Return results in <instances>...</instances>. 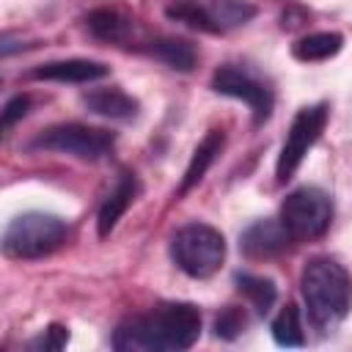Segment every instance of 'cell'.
Returning a JSON list of instances; mask_svg holds the SVG:
<instances>
[{
  "instance_id": "obj_1",
  "label": "cell",
  "mask_w": 352,
  "mask_h": 352,
  "mask_svg": "<svg viewBox=\"0 0 352 352\" xmlns=\"http://www.w3.org/2000/svg\"><path fill=\"white\" fill-rule=\"evenodd\" d=\"M201 336V311L190 302H168L151 314L118 324L113 346L121 352H182Z\"/></svg>"
},
{
  "instance_id": "obj_2",
  "label": "cell",
  "mask_w": 352,
  "mask_h": 352,
  "mask_svg": "<svg viewBox=\"0 0 352 352\" xmlns=\"http://www.w3.org/2000/svg\"><path fill=\"white\" fill-rule=\"evenodd\" d=\"M302 300L308 316L316 327L338 324L352 305V278L349 272L333 258H314L305 264L302 278Z\"/></svg>"
},
{
  "instance_id": "obj_3",
  "label": "cell",
  "mask_w": 352,
  "mask_h": 352,
  "mask_svg": "<svg viewBox=\"0 0 352 352\" xmlns=\"http://www.w3.org/2000/svg\"><path fill=\"white\" fill-rule=\"evenodd\" d=\"M69 236V226L44 212L16 214L3 234V250L11 258H41L58 250Z\"/></svg>"
},
{
  "instance_id": "obj_4",
  "label": "cell",
  "mask_w": 352,
  "mask_h": 352,
  "mask_svg": "<svg viewBox=\"0 0 352 352\" xmlns=\"http://www.w3.org/2000/svg\"><path fill=\"white\" fill-rule=\"evenodd\" d=\"M170 256L182 272L190 278H209L223 267L226 239L217 228L204 223H190L173 234Z\"/></svg>"
},
{
  "instance_id": "obj_5",
  "label": "cell",
  "mask_w": 352,
  "mask_h": 352,
  "mask_svg": "<svg viewBox=\"0 0 352 352\" xmlns=\"http://www.w3.org/2000/svg\"><path fill=\"white\" fill-rule=\"evenodd\" d=\"M333 201L319 187H297L280 204V223L292 239H316L330 228Z\"/></svg>"
},
{
  "instance_id": "obj_6",
  "label": "cell",
  "mask_w": 352,
  "mask_h": 352,
  "mask_svg": "<svg viewBox=\"0 0 352 352\" xmlns=\"http://www.w3.org/2000/svg\"><path fill=\"white\" fill-rule=\"evenodd\" d=\"M327 116H330V110H327L324 102L311 104V107H302L294 116V121H292V126L286 132L283 148L278 154V165H275V173H278V182L280 184H286L294 176V170L300 168V162L305 160V154L311 151V146L322 138V132L327 126Z\"/></svg>"
},
{
  "instance_id": "obj_7",
  "label": "cell",
  "mask_w": 352,
  "mask_h": 352,
  "mask_svg": "<svg viewBox=\"0 0 352 352\" xmlns=\"http://www.w3.org/2000/svg\"><path fill=\"white\" fill-rule=\"evenodd\" d=\"M116 143V135L99 126H85V124H55L44 129L36 138V148L44 151H58V154H72L80 160H102L110 154Z\"/></svg>"
},
{
  "instance_id": "obj_8",
  "label": "cell",
  "mask_w": 352,
  "mask_h": 352,
  "mask_svg": "<svg viewBox=\"0 0 352 352\" xmlns=\"http://www.w3.org/2000/svg\"><path fill=\"white\" fill-rule=\"evenodd\" d=\"M212 88L217 94H223V96H234V99L245 102L253 110L256 124L267 121L270 113H272V104H275L272 91L261 80H256L250 72H245L239 66H220L212 74Z\"/></svg>"
},
{
  "instance_id": "obj_9",
  "label": "cell",
  "mask_w": 352,
  "mask_h": 352,
  "mask_svg": "<svg viewBox=\"0 0 352 352\" xmlns=\"http://www.w3.org/2000/svg\"><path fill=\"white\" fill-rule=\"evenodd\" d=\"M110 69L99 60L85 58H69V60H50L30 72L33 80H52V82H96L107 77Z\"/></svg>"
},
{
  "instance_id": "obj_10",
  "label": "cell",
  "mask_w": 352,
  "mask_h": 352,
  "mask_svg": "<svg viewBox=\"0 0 352 352\" xmlns=\"http://www.w3.org/2000/svg\"><path fill=\"white\" fill-rule=\"evenodd\" d=\"M292 242L289 231L283 228L280 220H258L242 234V250L250 258H270L286 250Z\"/></svg>"
},
{
  "instance_id": "obj_11",
  "label": "cell",
  "mask_w": 352,
  "mask_h": 352,
  "mask_svg": "<svg viewBox=\"0 0 352 352\" xmlns=\"http://www.w3.org/2000/svg\"><path fill=\"white\" fill-rule=\"evenodd\" d=\"M135 195H138V179L132 173H121L116 190L104 198V204L99 209V217H96L99 236H110V231L118 226V220L124 217V212L132 206Z\"/></svg>"
},
{
  "instance_id": "obj_12",
  "label": "cell",
  "mask_w": 352,
  "mask_h": 352,
  "mask_svg": "<svg viewBox=\"0 0 352 352\" xmlns=\"http://www.w3.org/2000/svg\"><path fill=\"white\" fill-rule=\"evenodd\" d=\"M223 146H226V135H223L220 129H209L206 138L198 143V148H195L192 157H190V165H187L184 179H182V184H179V195L190 192V190L206 176V170L212 168V162L217 160V154L223 151Z\"/></svg>"
},
{
  "instance_id": "obj_13",
  "label": "cell",
  "mask_w": 352,
  "mask_h": 352,
  "mask_svg": "<svg viewBox=\"0 0 352 352\" xmlns=\"http://www.w3.org/2000/svg\"><path fill=\"white\" fill-rule=\"evenodd\" d=\"M85 107L104 118H132L138 113V99L124 94L121 88H96L82 96Z\"/></svg>"
},
{
  "instance_id": "obj_14",
  "label": "cell",
  "mask_w": 352,
  "mask_h": 352,
  "mask_svg": "<svg viewBox=\"0 0 352 352\" xmlns=\"http://www.w3.org/2000/svg\"><path fill=\"white\" fill-rule=\"evenodd\" d=\"M88 30L102 38V41H110V44H121L129 38L132 33V19L124 16L118 8H110V6H102V8H94L88 16Z\"/></svg>"
},
{
  "instance_id": "obj_15",
  "label": "cell",
  "mask_w": 352,
  "mask_h": 352,
  "mask_svg": "<svg viewBox=\"0 0 352 352\" xmlns=\"http://www.w3.org/2000/svg\"><path fill=\"white\" fill-rule=\"evenodd\" d=\"M344 47V36L333 33V30H322V33H308L302 38H297L292 44V55L302 63H316V60H327L333 55H338Z\"/></svg>"
},
{
  "instance_id": "obj_16",
  "label": "cell",
  "mask_w": 352,
  "mask_h": 352,
  "mask_svg": "<svg viewBox=\"0 0 352 352\" xmlns=\"http://www.w3.org/2000/svg\"><path fill=\"white\" fill-rule=\"evenodd\" d=\"M206 11H209L217 33H223L228 28H239L256 16V6L248 0H212V3H206Z\"/></svg>"
},
{
  "instance_id": "obj_17",
  "label": "cell",
  "mask_w": 352,
  "mask_h": 352,
  "mask_svg": "<svg viewBox=\"0 0 352 352\" xmlns=\"http://www.w3.org/2000/svg\"><path fill=\"white\" fill-rule=\"evenodd\" d=\"M151 52H154V58H160L162 63H168L176 72H190L198 60L195 47L184 38H157L151 44Z\"/></svg>"
},
{
  "instance_id": "obj_18",
  "label": "cell",
  "mask_w": 352,
  "mask_h": 352,
  "mask_svg": "<svg viewBox=\"0 0 352 352\" xmlns=\"http://www.w3.org/2000/svg\"><path fill=\"white\" fill-rule=\"evenodd\" d=\"M236 289L248 297V302L258 311V314H267L275 300H278V289L270 278H261V275H250V272H239L236 275Z\"/></svg>"
},
{
  "instance_id": "obj_19",
  "label": "cell",
  "mask_w": 352,
  "mask_h": 352,
  "mask_svg": "<svg viewBox=\"0 0 352 352\" xmlns=\"http://www.w3.org/2000/svg\"><path fill=\"white\" fill-rule=\"evenodd\" d=\"M270 330H272L275 344H280V346H302V344H305L302 322H300V311H297V305H286V308H280L278 316L272 319Z\"/></svg>"
},
{
  "instance_id": "obj_20",
  "label": "cell",
  "mask_w": 352,
  "mask_h": 352,
  "mask_svg": "<svg viewBox=\"0 0 352 352\" xmlns=\"http://www.w3.org/2000/svg\"><path fill=\"white\" fill-rule=\"evenodd\" d=\"M242 327H245V314H242L239 308H226V311L217 316V322H214L217 338H234V336H239Z\"/></svg>"
},
{
  "instance_id": "obj_21",
  "label": "cell",
  "mask_w": 352,
  "mask_h": 352,
  "mask_svg": "<svg viewBox=\"0 0 352 352\" xmlns=\"http://www.w3.org/2000/svg\"><path fill=\"white\" fill-rule=\"evenodd\" d=\"M66 341H69V330H66L63 324H50V327H47L30 346H33V349H44V352H50V349H63Z\"/></svg>"
},
{
  "instance_id": "obj_22",
  "label": "cell",
  "mask_w": 352,
  "mask_h": 352,
  "mask_svg": "<svg viewBox=\"0 0 352 352\" xmlns=\"http://www.w3.org/2000/svg\"><path fill=\"white\" fill-rule=\"evenodd\" d=\"M28 107H30V99H28V96H22V94L14 96V99L3 107V129H8L14 121H19V118L28 113Z\"/></svg>"
}]
</instances>
